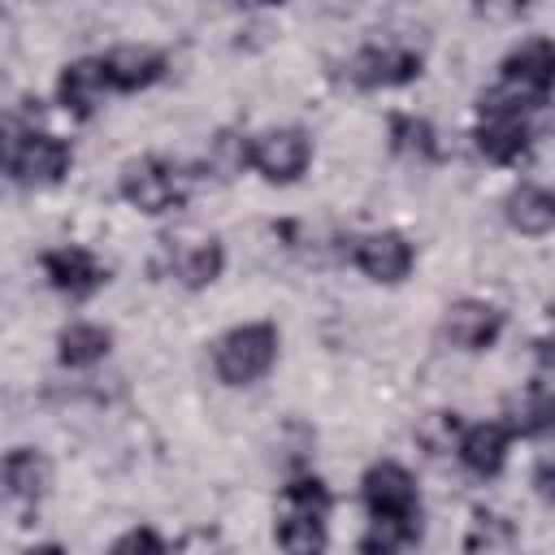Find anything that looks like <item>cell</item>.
<instances>
[{"instance_id": "21", "label": "cell", "mask_w": 555, "mask_h": 555, "mask_svg": "<svg viewBox=\"0 0 555 555\" xmlns=\"http://www.w3.org/2000/svg\"><path fill=\"white\" fill-rule=\"evenodd\" d=\"M325 516L308 512H278V546L286 555H325Z\"/></svg>"}, {"instance_id": "12", "label": "cell", "mask_w": 555, "mask_h": 555, "mask_svg": "<svg viewBox=\"0 0 555 555\" xmlns=\"http://www.w3.org/2000/svg\"><path fill=\"white\" fill-rule=\"evenodd\" d=\"M551 78H555V48L551 39H525L507 61H503V82H512L516 91L546 100L551 95Z\"/></svg>"}, {"instance_id": "1", "label": "cell", "mask_w": 555, "mask_h": 555, "mask_svg": "<svg viewBox=\"0 0 555 555\" xmlns=\"http://www.w3.org/2000/svg\"><path fill=\"white\" fill-rule=\"evenodd\" d=\"M278 343H282L278 325H269V321L234 325L212 343V369H217V377L225 386H251L273 369Z\"/></svg>"}, {"instance_id": "17", "label": "cell", "mask_w": 555, "mask_h": 555, "mask_svg": "<svg viewBox=\"0 0 555 555\" xmlns=\"http://www.w3.org/2000/svg\"><path fill=\"white\" fill-rule=\"evenodd\" d=\"M551 416H555V399H551V386L538 377L533 386H525L520 395L507 399V421H499L512 438H538L551 429Z\"/></svg>"}, {"instance_id": "9", "label": "cell", "mask_w": 555, "mask_h": 555, "mask_svg": "<svg viewBox=\"0 0 555 555\" xmlns=\"http://www.w3.org/2000/svg\"><path fill=\"white\" fill-rule=\"evenodd\" d=\"M533 147V126L525 113H481L477 121V152L494 165H516Z\"/></svg>"}, {"instance_id": "5", "label": "cell", "mask_w": 555, "mask_h": 555, "mask_svg": "<svg viewBox=\"0 0 555 555\" xmlns=\"http://www.w3.org/2000/svg\"><path fill=\"white\" fill-rule=\"evenodd\" d=\"M360 494H364L369 516H421L416 477L403 464H395V460L373 464L364 473V481H360Z\"/></svg>"}, {"instance_id": "24", "label": "cell", "mask_w": 555, "mask_h": 555, "mask_svg": "<svg viewBox=\"0 0 555 555\" xmlns=\"http://www.w3.org/2000/svg\"><path fill=\"white\" fill-rule=\"evenodd\" d=\"M26 139H30V130L13 113H0V173H17V160H22Z\"/></svg>"}, {"instance_id": "14", "label": "cell", "mask_w": 555, "mask_h": 555, "mask_svg": "<svg viewBox=\"0 0 555 555\" xmlns=\"http://www.w3.org/2000/svg\"><path fill=\"white\" fill-rule=\"evenodd\" d=\"M104 69H100V56H82V61H69L56 78V100L65 113L74 117H91L95 104L104 100Z\"/></svg>"}, {"instance_id": "25", "label": "cell", "mask_w": 555, "mask_h": 555, "mask_svg": "<svg viewBox=\"0 0 555 555\" xmlns=\"http://www.w3.org/2000/svg\"><path fill=\"white\" fill-rule=\"evenodd\" d=\"M108 555H169V546H165V538H160L156 529L139 525V529H126V533L108 546Z\"/></svg>"}, {"instance_id": "2", "label": "cell", "mask_w": 555, "mask_h": 555, "mask_svg": "<svg viewBox=\"0 0 555 555\" xmlns=\"http://www.w3.org/2000/svg\"><path fill=\"white\" fill-rule=\"evenodd\" d=\"M121 199L130 204V208H139V212H147V217H156V212H169L178 199H182V173L169 165V160H160V156H139V160H130L126 169H121Z\"/></svg>"}, {"instance_id": "22", "label": "cell", "mask_w": 555, "mask_h": 555, "mask_svg": "<svg viewBox=\"0 0 555 555\" xmlns=\"http://www.w3.org/2000/svg\"><path fill=\"white\" fill-rule=\"evenodd\" d=\"M390 147H395L399 156L429 160V156L438 152V139H434V126H429L425 117H408V113H399V117H390Z\"/></svg>"}, {"instance_id": "7", "label": "cell", "mask_w": 555, "mask_h": 555, "mask_svg": "<svg viewBox=\"0 0 555 555\" xmlns=\"http://www.w3.org/2000/svg\"><path fill=\"white\" fill-rule=\"evenodd\" d=\"M43 278L69 299H91L108 282V269L87 247H52L43 251Z\"/></svg>"}, {"instance_id": "6", "label": "cell", "mask_w": 555, "mask_h": 555, "mask_svg": "<svg viewBox=\"0 0 555 555\" xmlns=\"http://www.w3.org/2000/svg\"><path fill=\"white\" fill-rule=\"evenodd\" d=\"M351 260H356V269H360L364 278L395 286V282H403V278L412 273L416 251H412V243H408L399 230H373V234L356 238Z\"/></svg>"}, {"instance_id": "16", "label": "cell", "mask_w": 555, "mask_h": 555, "mask_svg": "<svg viewBox=\"0 0 555 555\" xmlns=\"http://www.w3.org/2000/svg\"><path fill=\"white\" fill-rule=\"evenodd\" d=\"M69 169V143L56 139V134H30L26 147H22V160H17V178L22 182H35V186H52L61 182Z\"/></svg>"}, {"instance_id": "13", "label": "cell", "mask_w": 555, "mask_h": 555, "mask_svg": "<svg viewBox=\"0 0 555 555\" xmlns=\"http://www.w3.org/2000/svg\"><path fill=\"white\" fill-rule=\"evenodd\" d=\"M507 447H512V434L499 425V421H481V425H468L455 442V455L468 473L477 477H494L503 464H507Z\"/></svg>"}, {"instance_id": "11", "label": "cell", "mask_w": 555, "mask_h": 555, "mask_svg": "<svg viewBox=\"0 0 555 555\" xmlns=\"http://www.w3.org/2000/svg\"><path fill=\"white\" fill-rule=\"evenodd\" d=\"M100 69H104V87L108 91H143V87L160 82L165 56L156 48H147V43H121V48L100 56Z\"/></svg>"}, {"instance_id": "15", "label": "cell", "mask_w": 555, "mask_h": 555, "mask_svg": "<svg viewBox=\"0 0 555 555\" xmlns=\"http://www.w3.org/2000/svg\"><path fill=\"white\" fill-rule=\"evenodd\" d=\"M52 486V464L43 451L35 447H13L4 460H0V494H13V499H39L48 494Z\"/></svg>"}, {"instance_id": "26", "label": "cell", "mask_w": 555, "mask_h": 555, "mask_svg": "<svg viewBox=\"0 0 555 555\" xmlns=\"http://www.w3.org/2000/svg\"><path fill=\"white\" fill-rule=\"evenodd\" d=\"M22 555H65V546L61 542H39V546H26Z\"/></svg>"}, {"instance_id": "4", "label": "cell", "mask_w": 555, "mask_h": 555, "mask_svg": "<svg viewBox=\"0 0 555 555\" xmlns=\"http://www.w3.org/2000/svg\"><path fill=\"white\" fill-rule=\"evenodd\" d=\"M421 65H425L421 52H412L403 43H369V48H360L351 56L347 74H351L356 87L382 91V87H403V82L421 78Z\"/></svg>"}, {"instance_id": "20", "label": "cell", "mask_w": 555, "mask_h": 555, "mask_svg": "<svg viewBox=\"0 0 555 555\" xmlns=\"http://www.w3.org/2000/svg\"><path fill=\"white\" fill-rule=\"evenodd\" d=\"M421 538V516H369L360 555H403Z\"/></svg>"}, {"instance_id": "8", "label": "cell", "mask_w": 555, "mask_h": 555, "mask_svg": "<svg viewBox=\"0 0 555 555\" xmlns=\"http://www.w3.org/2000/svg\"><path fill=\"white\" fill-rule=\"evenodd\" d=\"M442 334L451 347L460 351H486L499 343L503 334V308L486 304V299H460L447 308V321H442Z\"/></svg>"}, {"instance_id": "3", "label": "cell", "mask_w": 555, "mask_h": 555, "mask_svg": "<svg viewBox=\"0 0 555 555\" xmlns=\"http://www.w3.org/2000/svg\"><path fill=\"white\" fill-rule=\"evenodd\" d=\"M312 165V139L299 126H273L251 139V169L264 182H295Z\"/></svg>"}, {"instance_id": "23", "label": "cell", "mask_w": 555, "mask_h": 555, "mask_svg": "<svg viewBox=\"0 0 555 555\" xmlns=\"http://www.w3.org/2000/svg\"><path fill=\"white\" fill-rule=\"evenodd\" d=\"M282 512H308V516H325L330 512V490L321 477H291L282 486Z\"/></svg>"}, {"instance_id": "18", "label": "cell", "mask_w": 555, "mask_h": 555, "mask_svg": "<svg viewBox=\"0 0 555 555\" xmlns=\"http://www.w3.org/2000/svg\"><path fill=\"white\" fill-rule=\"evenodd\" d=\"M108 351H113V334L104 325H95V321H74L56 338V360L69 364V369H91Z\"/></svg>"}, {"instance_id": "19", "label": "cell", "mask_w": 555, "mask_h": 555, "mask_svg": "<svg viewBox=\"0 0 555 555\" xmlns=\"http://www.w3.org/2000/svg\"><path fill=\"white\" fill-rule=\"evenodd\" d=\"M507 221H512V230L533 234V238L551 234V225H555V195L546 186H533V182L516 186L507 195Z\"/></svg>"}, {"instance_id": "10", "label": "cell", "mask_w": 555, "mask_h": 555, "mask_svg": "<svg viewBox=\"0 0 555 555\" xmlns=\"http://www.w3.org/2000/svg\"><path fill=\"white\" fill-rule=\"evenodd\" d=\"M225 269V247L212 238V234H182L169 243V273L199 291V286H212Z\"/></svg>"}]
</instances>
